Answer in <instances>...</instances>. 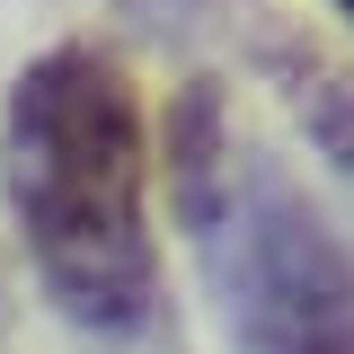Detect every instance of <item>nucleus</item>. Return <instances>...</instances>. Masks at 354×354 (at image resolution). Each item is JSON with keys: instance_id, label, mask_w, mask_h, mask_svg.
Wrapping results in <instances>:
<instances>
[{"instance_id": "nucleus-3", "label": "nucleus", "mask_w": 354, "mask_h": 354, "mask_svg": "<svg viewBox=\"0 0 354 354\" xmlns=\"http://www.w3.org/2000/svg\"><path fill=\"white\" fill-rule=\"evenodd\" d=\"M346 18H354V0H346Z\"/></svg>"}, {"instance_id": "nucleus-2", "label": "nucleus", "mask_w": 354, "mask_h": 354, "mask_svg": "<svg viewBox=\"0 0 354 354\" xmlns=\"http://www.w3.org/2000/svg\"><path fill=\"white\" fill-rule=\"evenodd\" d=\"M239 354H354V257L301 186L230 151V169L186 204Z\"/></svg>"}, {"instance_id": "nucleus-1", "label": "nucleus", "mask_w": 354, "mask_h": 354, "mask_svg": "<svg viewBox=\"0 0 354 354\" xmlns=\"http://www.w3.org/2000/svg\"><path fill=\"white\" fill-rule=\"evenodd\" d=\"M142 186H151V151L124 62L88 44H53L44 62H27L0 115V195L62 319L97 337L142 328L160 292Z\"/></svg>"}]
</instances>
